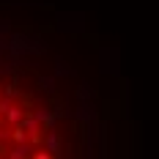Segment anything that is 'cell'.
<instances>
[{"label":"cell","mask_w":159,"mask_h":159,"mask_svg":"<svg viewBox=\"0 0 159 159\" xmlns=\"http://www.w3.org/2000/svg\"><path fill=\"white\" fill-rule=\"evenodd\" d=\"M6 118H8L11 124H19V121H22V112L16 110V107H6Z\"/></svg>","instance_id":"1"},{"label":"cell","mask_w":159,"mask_h":159,"mask_svg":"<svg viewBox=\"0 0 159 159\" xmlns=\"http://www.w3.org/2000/svg\"><path fill=\"white\" fill-rule=\"evenodd\" d=\"M25 154H28V148H25V143H19V148L11 154V159H25Z\"/></svg>","instance_id":"3"},{"label":"cell","mask_w":159,"mask_h":159,"mask_svg":"<svg viewBox=\"0 0 159 159\" xmlns=\"http://www.w3.org/2000/svg\"><path fill=\"white\" fill-rule=\"evenodd\" d=\"M0 137H6V134H3V132H0Z\"/></svg>","instance_id":"6"},{"label":"cell","mask_w":159,"mask_h":159,"mask_svg":"<svg viewBox=\"0 0 159 159\" xmlns=\"http://www.w3.org/2000/svg\"><path fill=\"white\" fill-rule=\"evenodd\" d=\"M14 140H16V143H28V134H25V129H14Z\"/></svg>","instance_id":"4"},{"label":"cell","mask_w":159,"mask_h":159,"mask_svg":"<svg viewBox=\"0 0 159 159\" xmlns=\"http://www.w3.org/2000/svg\"><path fill=\"white\" fill-rule=\"evenodd\" d=\"M47 148H49V151H52V154H55V151L61 148V143H58V137H55L52 132H49V134H47Z\"/></svg>","instance_id":"2"},{"label":"cell","mask_w":159,"mask_h":159,"mask_svg":"<svg viewBox=\"0 0 159 159\" xmlns=\"http://www.w3.org/2000/svg\"><path fill=\"white\" fill-rule=\"evenodd\" d=\"M33 159H49L47 151H39V154H33Z\"/></svg>","instance_id":"5"}]
</instances>
